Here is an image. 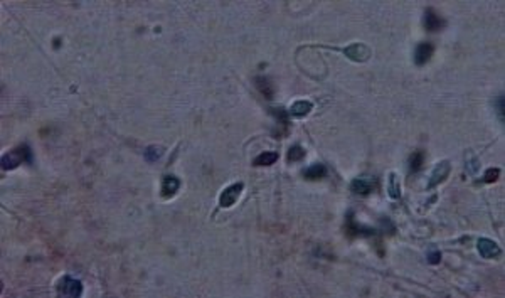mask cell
Wrapping results in <instances>:
<instances>
[{
  "instance_id": "obj_6",
  "label": "cell",
  "mask_w": 505,
  "mask_h": 298,
  "mask_svg": "<svg viewBox=\"0 0 505 298\" xmlns=\"http://www.w3.org/2000/svg\"><path fill=\"white\" fill-rule=\"evenodd\" d=\"M478 251H480V254H482L483 258H487V260H492V258L499 256L500 248L497 246V244L493 243L492 239L482 237V239H478Z\"/></svg>"
},
{
  "instance_id": "obj_12",
  "label": "cell",
  "mask_w": 505,
  "mask_h": 298,
  "mask_svg": "<svg viewBox=\"0 0 505 298\" xmlns=\"http://www.w3.org/2000/svg\"><path fill=\"white\" fill-rule=\"evenodd\" d=\"M325 173H327V169H325V165L322 164H315L312 167H308V169L303 172V175H305V179L308 180H319V179H323Z\"/></svg>"
},
{
  "instance_id": "obj_16",
  "label": "cell",
  "mask_w": 505,
  "mask_h": 298,
  "mask_svg": "<svg viewBox=\"0 0 505 298\" xmlns=\"http://www.w3.org/2000/svg\"><path fill=\"white\" fill-rule=\"evenodd\" d=\"M305 157V150H303L300 145H296V147H291L288 152V160L290 162H296V160H302V158Z\"/></svg>"
},
{
  "instance_id": "obj_3",
  "label": "cell",
  "mask_w": 505,
  "mask_h": 298,
  "mask_svg": "<svg viewBox=\"0 0 505 298\" xmlns=\"http://www.w3.org/2000/svg\"><path fill=\"white\" fill-rule=\"evenodd\" d=\"M59 293L64 297H79L83 293V285L71 276H64L59 283Z\"/></svg>"
},
{
  "instance_id": "obj_5",
  "label": "cell",
  "mask_w": 505,
  "mask_h": 298,
  "mask_svg": "<svg viewBox=\"0 0 505 298\" xmlns=\"http://www.w3.org/2000/svg\"><path fill=\"white\" fill-rule=\"evenodd\" d=\"M433 51H434V47H433L431 42H421V44H418V47H416V51H414V63L418 66L426 64V63L431 59Z\"/></svg>"
},
{
  "instance_id": "obj_7",
  "label": "cell",
  "mask_w": 505,
  "mask_h": 298,
  "mask_svg": "<svg viewBox=\"0 0 505 298\" xmlns=\"http://www.w3.org/2000/svg\"><path fill=\"white\" fill-rule=\"evenodd\" d=\"M425 26L429 32H436V31H440L444 26V20L440 14H436V10L428 9L425 14Z\"/></svg>"
},
{
  "instance_id": "obj_18",
  "label": "cell",
  "mask_w": 505,
  "mask_h": 298,
  "mask_svg": "<svg viewBox=\"0 0 505 298\" xmlns=\"http://www.w3.org/2000/svg\"><path fill=\"white\" fill-rule=\"evenodd\" d=\"M389 196L398 199L399 196H401V192H399V186H398V179L394 173H391V179H389Z\"/></svg>"
},
{
  "instance_id": "obj_10",
  "label": "cell",
  "mask_w": 505,
  "mask_h": 298,
  "mask_svg": "<svg viewBox=\"0 0 505 298\" xmlns=\"http://www.w3.org/2000/svg\"><path fill=\"white\" fill-rule=\"evenodd\" d=\"M372 187H374L372 180H370V179H364V177L352 180V184H351V189L354 190L355 194H362V196L369 194L370 190H372Z\"/></svg>"
},
{
  "instance_id": "obj_1",
  "label": "cell",
  "mask_w": 505,
  "mask_h": 298,
  "mask_svg": "<svg viewBox=\"0 0 505 298\" xmlns=\"http://www.w3.org/2000/svg\"><path fill=\"white\" fill-rule=\"evenodd\" d=\"M24 162H32V155H31V148L27 145H20V147L10 150L2 157V167L3 170L15 169Z\"/></svg>"
},
{
  "instance_id": "obj_17",
  "label": "cell",
  "mask_w": 505,
  "mask_h": 298,
  "mask_svg": "<svg viewBox=\"0 0 505 298\" xmlns=\"http://www.w3.org/2000/svg\"><path fill=\"white\" fill-rule=\"evenodd\" d=\"M160 155H162V148L158 147H148L147 150H145V158H147L148 162H155Z\"/></svg>"
},
{
  "instance_id": "obj_8",
  "label": "cell",
  "mask_w": 505,
  "mask_h": 298,
  "mask_svg": "<svg viewBox=\"0 0 505 298\" xmlns=\"http://www.w3.org/2000/svg\"><path fill=\"white\" fill-rule=\"evenodd\" d=\"M344 52H345V56H347L349 59H352V61H357V63L366 61V59L369 58V54H370L369 49H367L364 44H352V46H349V47L345 49Z\"/></svg>"
},
{
  "instance_id": "obj_19",
  "label": "cell",
  "mask_w": 505,
  "mask_h": 298,
  "mask_svg": "<svg viewBox=\"0 0 505 298\" xmlns=\"http://www.w3.org/2000/svg\"><path fill=\"white\" fill-rule=\"evenodd\" d=\"M499 175H500V170L499 169H489L485 172V179H483V180H485V182H489V184H492V182H495V180L499 179Z\"/></svg>"
},
{
  "instance_id": "obj_2",
  "label": "cell",
  "mask_w": 505,
  "mask_h": 298,
  "mask_svg": "<svg viewBox=\"0 0 505 298\" xmlns=\"http://www.w3.org/2000/svg\"><path fill=\"white\" fill-rule=\"evenodd\" d=\"M243 187H245V184L243 182L229 186L228 189L221 194V197H219V204H221V207H231V205H234L236 201H238V197L241 196Z\"/></svg>"
},
{
  "instance_id": "obj_14",
  "label": "cell",
  "mask_w": 505,
  "mask_h": 298,
  "mask_svg": "<svg viewBox=\"0 0 505 298\" xmlns=\"http://www.w3.org/2000/svg\"><path fill=\"white\" fill-rule=\"evenodd\" d=\"M276 160H278V154H275V152H263V154H260L254 158L253 164L258 167H266V165H273Z\"/></svg>"
},
{
  "instance_id": "obj_20",
  "label": "cell",
  "mask_w": 505,
  "mask_h": 298,
  "mask_svg": "<svg viewBox=\"0 0 505 298\" xmlns=\"http://www.w3.org/2000/svg\"><path fill=\"white\" fill-rule=\"evenodd\" d=\"M497 111H499L500 120L504 122V96H499V99H497Z\"/></svg>"
},
{
  "instance_id": "obj_11",
  "label": "cell",
  "mask_w": 505,
  "mask_h": 298,
  "mask_svg": "<svg viewBox=\"0 0 505 298\" xmlns=\"http://www.w3.org/2000/svg\"><path fill=\"white\" fill-rule=\"evenodd\" d=\"M256 88L261 91V94H263L264 98H268V99L273 98L275 90H273V84H271V81L268 79V78L258 76V78H256Z\"/></svg>"
},
{
  "instance_id": "obj_9",
  "label": "cell",
  "mask_w": 505,
  "mask_h": 298,
  "mask_svg": "<svg viewBox=\"0 0 505 298\" xmlns=\"http://www.w3.org/2000/svg\"><path fill=\"white\" fill-rule=\"evenodd\" d=\"M179 187H181V180L175 175H165L164 180H162V194H164V197H172L179 190Z\"/></svg>"
},
{
  "instance_id": "obj_4",
  "label": "cell",
  "mask_w": 505,
  "mask_h": 298,
  "mask_svg": "<svg viewBox=\"0 0 505 298\" xmlns=\"http://www.w3.org/2000/svg\"><path fill=\"white\" fill-rule=\"evenodd\" d=\"M448 173H450V162H446V160L440 162V164L433 169L431 179H429V182H428V189H433V187H436L438 184L443 182V180L448 177Z\"/></svg>"
},
{
  "instance_id": "obj_13",
  "label": "cell",
  "mask_w": 505,
  "mask_h": 298,
  "mask_svg": "<svg viewBox=\"0 0 505 298\" xmlns=\"http://www.w3.org/2000/svg\"><path fill=\"white\" fill-rule=\"evenodd\" d=\"M312 108L313 105L310 101H295L291 105V108H290V113L293 116H305L312 111Z\"/></svg>"
},
{
  "instance_id": "obj_15",
  "label": "cell",
  "mask_w": 505,
  "mask_h": 298,
  "mask_svg": "<svg viewBox=\"0 0 505 298\" xmlns=\"http://www.w3.org/2000/svg\"><path fill=\"white\" fill-rule=\"evenodd\" d=\"M423 164H425V154H423L421 150L414 152V154L411 155V158H409V169L418 172V170L423 167Z\"/></svg>"
},
{
  "instance_id": "obj_21",
  "label": "cell",
  "mask_w": 505,
  "mask_h": 298,
  "mask_svg": "<svg viewBox=\"0 0 505 298\" xmlns=\"http://www.w3.org/2000/svg\"><path fill=\"white\" fill-rule=\"evenodd\" d=\"M440 260H441V254L438 253V251H434V253H431V254H429V258H428V261H429L431 265H438V263H440Z\"/></svg>"
}]
</instances>
